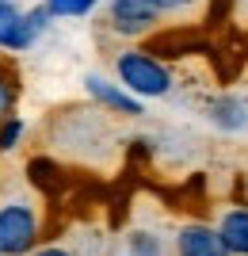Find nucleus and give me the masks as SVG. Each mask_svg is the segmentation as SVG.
I'll return each instance as SVG.
<instances>
[{
	"label": "nucleus",
	"instance_id": "9",
	"mask_svg": "<svg viewBox=\"0 0 248 256\" xmlns=\"http://www.w3.org/2000/svg\"><path fill=\"white\" fill-rule=\"evenodd\" d=\"M126 248H130V256H161L164 252L161 237L149 234V230H134V234L126 237Z\"/></svg>",
	"mask_w": 248,
	"mask_h": 256
},
{
	"label": "nucleus",
	"instance_id": "15",
	"mask_svg": "<svg viewBox=\"0 0 248 256\" xmlns=\"http://www.w3.org/2000/svg\"><path fill=\"white\" fill-rule=\"evenodd\" d=\"M31 256H73L69 248H61V245H46V248H34Z\"/></svg>",
	"mask_w": 248,
	"mask_h": 256
},
{
	"label": "nucleus",
	"instance_id": "11",
	"mask_svg": "<svg viewBox=\"0 0 248 256\" xmlns=\"http://www.w3.org/2000/svg\"><path fill=\"white\" fill-rule=\"evenodd\" d=\"M15 100H19V80H15L8 69H0V122H4V118H11Z\"/></svg>",
	"mask_w": 248,
	"mask_h": 256
},
{
	"label": "nucleus",
	"instance_id": "13",
	"mask_svg": "<svg viewBox=\"0 0 248 256\" xmlns=\"http://www.w3.org/2000/svg\"><path fill=\"white\" fill-rule=\"evenodd\" d=\"M19 138H23V118H19V115L4 118V122H0V153L15 150V146H19Z\"/></svg>",
	"mask_w": 248,
	"mask_h": 256
},
{
	"label": "nucleus",
	"instance_id": "4",
	"mask_svg": "<svg viewBox=\"0 0 248 256\" xmlns=\"http://www.w3.org/2000/svg\"><path fill=\"white\" fill-rule=\"evenodd\" d=\"M176 256H229V248L222 245L214 226L206 222H187L176 234Z\"/></svg>",
	"mask_w": 248,
	"mask_h": 256
},
{
	"label": "nucleus",
	"instance_id": "14",
	"mask_svg": "<svg viewBox=\"0 0 248 256\" xmlns=\"http://www.w3.org/2000/svg\"><path fill=\"white\" fill-rule=\"evenodd\" d=\"M199 0H153V8L161 16H180V12H191Z\"/></svg>",
	"mask_w": 248,
	"mask_h": 256
},
{
	"label": "nucleus",
	"instance_id": "2",
	"mask_svg": "<svg viewBox=\"0 0 248 256\" xmlns=\"http://www.w3.org/2000/svg\"><path fill=\"white\" fill-rule=\"evenodd\" d=\"M38 248V210L27 199L0 203V256H31Z\"/></svg>",
	"mask_w": 248,
	"mask_h": 256
},
{
	"label": "nucleus",
	"instance_id": "5",
	"mask_svg": "<svg viewBox=\"0 0 248 256\" xmlns=\"http://www.w3.org/2000/svg\"><path fill=\"white\" fill-rule=\"evenodd\" d=\"M84 88H88V96L96 100V104H103L107 111H115V115H141V100H134L126 88L111 84L107 76L88 73L84 76Z\"/></svg>",
	"mask_w": 248,
	"mask_h": 256
},
{
	"label": "nucleus",
	"instance_id": "1",
	"mask_svg": "<svg viewBox=\"0 0 248 256\" xmlns=\"http://www.w3.org/2000/svg\"><path fill=\"white\" fill-rule=\"evenodd\" d=\"M115 76H119V88H126L134 100H161L172 92L168 65L145 50H122L115 58Z\"/></svg>",
	"mask_w": 248,
	"mask_h": 256
},
{
	"label": "nucleus",
	"instance_id": "8",
	"mask_svg": "<svg viewBox=\"0 0 248 256\" xmlns=\"http://www.w3.org/2000/svg\"><path fill=\"white\" fill-rule=\"evenodd\" d=\"M99 0H46L42 8L50 12V20H73V16H88Z\"/></svg>",
	"mask_w": 248,
	"mask_h": 256
},
{
	"label": "nucleus",
	"instance_id": "6",
	"mask_svg": "<svg viewBox=\"0 0 248 256\" xmlns=\"http://www.w3.org/2000/svg\"><path fill=\"white\" fill-rule=\"evenodd\" d=\"M218 237L229 248V256H248V206H229L218 218Z\"/></svg>",
	"mask_w": 248,
	"mask_h": 256
},
{
	"label": "nucleus",
	"instance_id": "3",
	"mask_svg": "<svg viewBox=\"0 0 248 256\" xmlns=\"http://www.w3.org/2000/svg\"><path fill=\"white\" fill-rule=\"evenodd\" d=\"M107 23L115 34H145L161 23V12L153 8V0H111Z\"/></svg>",
	"mask_w": 248,
	"mask_h": 256
},
{
	"label": "nucleus",
	"instance_id": "10",
	"mask_svg": "<svg viewBox=\"0 0 248 256\" xmlns=\"http://www.w3.org/2000/svg\"><path fill=\"white\" fill-rule=\"evenodd\" d=\"M214 122L218 126H229V130L245 126V107H241V100H218L214 104Z\"/></svg>",
	"mask_w": 248,
	"mask_h": 256
},
{
	"label": "nucleus",
	"instance_id": "12",
	"mask_svg": "<svg viewBox=\"0 0 248 256\" xmlns=\"http://www.w3.org/2000/svg\"><path fill=\"white\" fill-rule=\"evenodd\" d=\"M19 16L23 12L11 4V0H0V50H8L11 34H15V27H19Z\"/></svg>",
	"mask_w": 248,
	"mask_h": 256
},
{
	"label": "nucleus",
	"instance_id": "7",
	"mask_svg": "<svg viewBox=\"0 0 248 256\" xmlns=\"http://www.w3.org/2000/svg\"><path fill=\"white\" fill-rule=\"evenodd\" d=\"M50 27V12L38 4V8H31V12H23L19 16V27H15V34H11V42H8V50H31L34 42H38V34Z\"/></svg>",
	"mask_w": 248,
	"mask_h": 256
}]
</instances>
